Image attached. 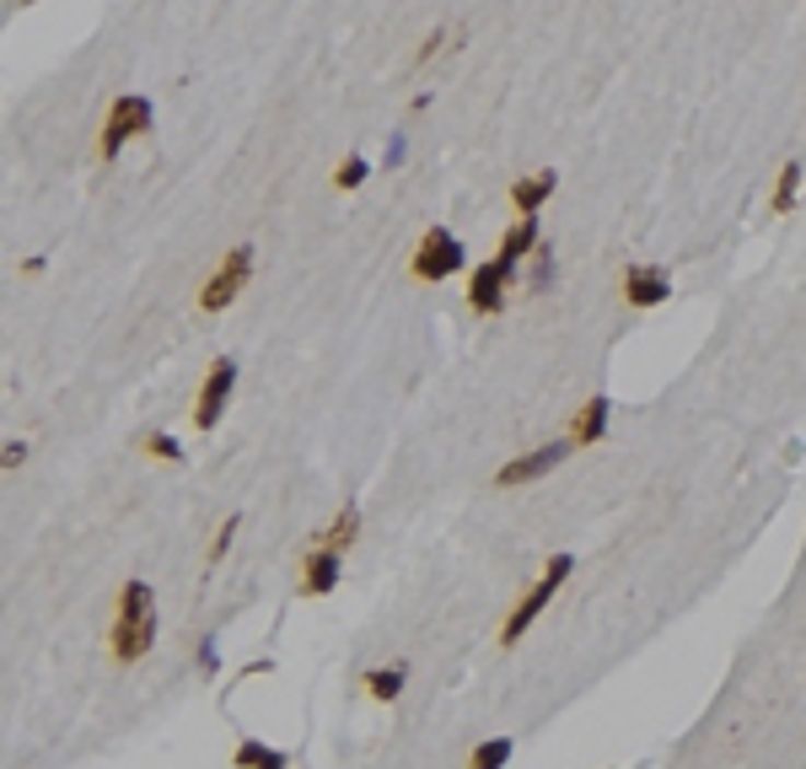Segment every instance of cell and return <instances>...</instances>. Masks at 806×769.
<instances>
[{"mask_svg":"<svg viewBox=\"0 0 806 769\" xmlns=\"http://www.w3.org/2000/svg\"><path fill=\"white\" fill-rule=\"evenodd\" d=\"M151 119H156V114H151V97H135V92L114 97V108H108V119H103V140H97L103 162H114L135 135H151Z\"/></svg>","mask_w":806,"mask_h":769,"instance_id":"cell-3","label":"cell"},{"mask_svg":"<svg viewBox=\"0 0 806 769\" xmlns=\"http://www.w3.org/2000/svg\"><path fill=\"white\" fill-rule=\"evenodd\" d=\"M232 769H237V765H232Z\"/></svg>","mask_w":806,"mask_h":769,"instance_id":"cell-28","label":"cell"},{"mask_svg":"<svg viewBox=\"0 0 806 769\" xmlns=\"http://www.w3.org/2000/svg\"><path fill=\"white\" fill-rule=\"evenodd\" d=\"M366 173H372V162H366V156H344V162H339V173H334V189H361V184H366Z\"/></svg>","mask_w":806,"mask_h":769,"instance_id":"cell-18","label":"cell"},{"mask_svg":"<svg viewBox=\"0 0 806 769\" xmlns=\"http://www.w3.org/2000/svg\"><path fill=\"white\" fill-rule=\"evenodd\" d=\"M463 243L446 232V226H431L425 237H420V248L409 258V269H414V280H425V286H441V280H452L457 269H463Z\"/></svg>","mask_w":806,"mask_h":769,"instance_id":"cell-4","label":"cell"},{"mask_svg":"<svg viewBox=\"0 0 806 769\" xmlns=\"http://www.w3.org/2000/svg\"><path fill=\"white\" fill-rule=\"evenodd\" d=\"M16 5H33V0H16Z\"/></svg>","mask_w":806,"mask_h":769,"instance_id":"cell-27","label":"cell"},{"mask_svg":"<svg viewBox=\"0 0 806 769\" xmlns=\"http://www.w3.org/2000/svg\"><path fill=\"white\" fill-rule=\"evenodd\" d=\"M22 457H27V447H22V442H11V447H5V468H16Z\"/></svg>","mask_w":806,"mask_h":769,"instance_id":"cell-25","label":"cell"},{"mask_svg":"<svg viewBox=\"0 0 806 769\" xmlns=\"http://www.w3.org/2000/svg\"><path fill=\"white\" fill-rule=\"evenodd\" d=\"M199 667H205V673H215V667H221V651H215V641H205V651H199Z\"/></svg>","mask_w":806,"mask_h":769,"instance_id":"cell-24","label":"cell"},{"mask_svg":"<svg viewBox=\"0 0 806 769\" xmlns=\"http://www.w3.org/2000/svg\"><path fill=\"white\" fill-rule=\"evenodd\" d=\"M575 447V442H544V447H533V452H522V457H511L505 468L495 474V485H533V479H544L549 468H559L564 463V452Z\"/></svg>","mask_w":806,"mask_h":769,"instance_id":"cell-7","label":"cell"},{"mask_svg":"<svg viewBox=\"0 0 806 769\" xmlns=\"http://www.w3.org/2000/svg\"><path fill=\"white\" fill-rule=\"evenodd\" d=\"M253 280V248L243 243V248H232V254L221 258V269L205 280V291H199V307L205 313H226L237 296H243V286Z\"/></svg>","mask_w":806,"mask_h":769,"instance_id":"cell-5","label":"cell"},{"mask_svg":"<svg viewBox=\"0 0 806 769\" xmlns=\"http://www.w3.org/2000/svg\"><path fill=\"white\" fill-rule=\"evenodd\" d=\"M505 286H511V275L500 269L495 258L479 264L474 280H468V307H474V313H500V307H505Z\"/></svg>","mask_w":806,"mask_h":769,"instance_id":"cell-9","label":"cell"},{"mask_svg":"<svg viewBox=\"0 0 806 769\" xmlns=\"http://www.w3.org/2000/svg\"><path fill=\"white\" fill-rule=\"evenodd\" d=\"M258 769H291V765H285V754H274V748H269V759H264Z\"/></svg>","mask_w":806,"mask_h":769,"instance_id":"cell-26","label":"cell"},{"mask_svg":"<svg viewBox=\"0 0 806 769\" xmlns=\"http://www.w3.org/2000/svg\"><path fill=\"white\" fill-rule=\"evenodd\" d=\"M538 264H533V291H549L554 286V254H549V243H538Z\"/></svg>","mask_w":806,"mask_h":769,"instance_id":"cell-21","label":"cell"},{"mask_svg":"<svg viewBox=\"0 0 806 769\" xmlns=\"http://www.w3.org/2000/svg\"><path fill=\"white\" fill-rule=\"evenodd\" d=\"M232 387H237V361L232 356H215L210 372H205V387L194 398V431H215L226 404H232Z\"/></svg>","mask_w":806,"mask_h":769,"instance_id":"cell-6","label":"cell"},{"mask_svg":"<svg viewBox=\"0 0 806 769\" xmlns=\"http://www.w3.org/2000/svg\"><path fill=\"white\" fill-rule=\"evenodd\" d=\"M404 684H409V673H404L398 662H393V667H372V673L361 678V689L372 695L376 706H393V700L404 695Z\"/></svg>","mask_w":806,"mask_h":769,"instance_id":"cell-14","label":"cell"},{"mask_svg":"<svg viewBox=\"0 0 806 769\" xmlns=\"http://www.w3.org/2000/svg\"><path fill=\"white\" fill-rule=\"evenodd\" d=\"M237 522H243V516H226V522H221V533H215V544H210V560H205L210 571L226 560V549H232V538H237Z\"/></svg>","mask_w":806,"mask_h":769,"instance_id":"cell-20","label":"cell"},{"mask_svg":"<svg viewBox=\"0 0 806 769\" xmlns=\"http://www.w3.org/2000/svg\"><path fill=\"white\" fill-rule=\"evenodd\" d=\"M108 645H114L119 662H140L156 645V592L145 581H125L119 586V614H114Z\"/></svg>","mask_w":806,"mask_h":769,"instance_id":"cell-1","label":"cell"},{"mask_svg":"<svg viewBox=\"0 0 806 769\" xmlns=\"http://www.w3.org/2000/svg\"><path fill=\"white\" fill-rule=\"evenodd\" d=\"M355 533H361V506H344V512L328 522V533H317V544H323V549H339V555H344Z\"/></svg>","mask_w":806,"mask_h":769,"instance_id":"cell-15","label":"cell"},{"mask_svg":"<svg viewBox=\"0 0 806 769\" xmlns=\"http://www.w3.org/2000/svg\"><path fill=\"white\" fill-rule=\"evenodd\" d=\"M269 759V748L264 743H237V769H258Z\"/></svg>","mask_w":806,"mask_h":769,"instance_id":"cell-22","label":"cell"},{"mask_svg":"<svg viewBox=\"0 0 806 769\" xmlns=\"http://www.w3.org/2000/svg\"><path fill=\"white\" fill-rule=\"evenodd\" d=\"M505 765H511V737H484L468 754V769H505Z\"/></svg>","mask_w":806,"mask_h":769,"instance_id":"cell-17","label":"cell"},{"mask_svg":"<svg viewBox=\"0 0 806 769\" xmlns=\"http://www.w3.org/2000/svg\"><path fill=\"white\" fill-rule=\"evenodd\" d=\"M441 44H446V33H441V27H435L431 38H425V44H420V55H414V65H431L435 55H441Z\"/></svg>","mask_w":806,"mask_h":769,"instance_id":"cell-23","label":"cell"},{"mask_svg":"<svg viewBox=\"0 0 806 769\" xmlns=\"http://www.w3.org/2000/svg\"><path fill=\"white\" fill-rule=\"evenodd\" d=\"M145 452H151V457H162V463H184V442H178V436H167V431H151V436H145Z\"/></svg>","mask_w":806,"mask_h":769,"instance_id":"cell-19","label":"cell"},{"mask_svg":"<svg viewBox=\"0 0 806 769\" xmlns=\"http://www.w3.org/2000/svg\"><path fill=\"white\" fill-rule=\"evenodd\" d=\"M667 296H673L667 269H656V264H629L623 269V302L629 307H662Z\"/></svg>","mask_w":806,"mask_h":769,"instance_id":"cell-8","label":"cell"},{"mask_svg":"<svg viewBox=\"0 0 806 769\" xmlns=\"http://www.w3.org/2000/svg\"><path fill=\"white\" fill-rule=\"evenodd\" d=\"M538 243H544V237H538V215H522V221H516V226H511V232L500 237L495 264L505 269V275H516V264L538 254Z\"/></svg>","mask_w":806,"mask_h":769,"instance_id":"cell-11","label":"cell"},{"mask_svg":"<svg viewBox=\"0 0 806 769\" xmlns=\"http://www.w3.org/2000/svg\"><path fill=\"white\" fill-rule=\"evenodd\" d=\"M570 571H575V555H554V560H549V571L533 581V586L516 597V608L505 614V625H500V645H516L522 636H527V630H533V619H538V614L554 603V592L564 586V581H570Z\"/></svg>","mask_w":806,"mask_h":769,"instance_id":"cell-2","label":"cell"},{"mask_svg":"<svg viewBox=\"0 0 806 769\" xmlns=\"http://www.w3.org/2000/svg\"><path fill=\"white\" fill-rule=\"evenodd\" d=\"M796 199H802V167H796V162H785V167H780V178H774V199H769V210H774V215H791V210H796Z\"/></svg>","mask_w":806,"mask_h":769,"instance_id":"cell-16","label":"cell"},{"mask_svg":"<svg viewBox=\"0 0 806 769\" xmlns=\"http://www.w3.org/2000/svg\"><path fill=\"white\" fill-rule=\"evenodd\" d=\"M608 420H614V398H608V393H592V398L581 404V415L570 420V442H575V447L603 442V436H608Z\"/></svg>","mask_w":806,"mask_h":769,"instance_id":"cell-10","label":"cell"},{"mask_svg":"<svg viewBox=\"0 0 806 769\" xmlns=\"http://www.w3.org/2000/svg\"><path fill=\"white\" fill-rule=\"evenodd\" d=\"M339 586V549H312L302 560V597H328Z\"/></svg>","mask_w":806,"mask_h":769,"instance_id":"cell-12","label":"cell"},{"mask_svg":"<svg viewBox=\"0 0 806 769\" xmlns=\"http://www.w3.org/2000/svg\"><path fill=\"white\" fill-rule=\"evenodd\" d=\"M559 189V173H527V178H516L511 184V205H516V215H538L544 205H549V194Z\"/></svg>","mask_w":806,"mask_h":769,"instance_id":"cell-13","label":"cell"}]
</instances>
